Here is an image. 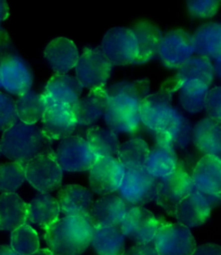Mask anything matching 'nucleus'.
<instances>
[{"instance_id":"obj_1","label":"nucleus","mask_w":221,"mask_h":255,"mask_svg":"<svg viewBox=\"0 0 221 255\" xmlns=\"http://www.w3.org/2000/svg\"><path fill=\"white\" fill-rule=\"evenodd\" d=\"M94 229L90 216H65L46 230L45 240L54 255H81L91 245Z\"/></svg>"},{"instance_id":"obj_2","label":"nucleus","mask_w":221,"mask_h":255,"mask_svg":"<svg viewBox=\"0 0 221 255\" xmlns=\"http://www.w3.org/2000/svg\"><path fill=\"white\" fill-rule=\"evenodd\" d=\"M0 149L7 159L24 166L36 156L54 155L51 140L44 135L39 127L23 122H17L11 128L3 131Z\"/></svg>"},{"instance_id":"obj_3","label":"nucleus","mask_w":221,"mask_h":255,"mask_svg":"<svg viewBox=\"0 0 221 255\" xmlns=\"http://www.w3.org/2000/svg\"><path fill=\"white\" fill-rule=\"evenodd\" d=\"M193 191L192 174L188 171L186 164L179 161L174 173L158 179L156 201L168 215L175 217L177 205Z\"/></svg>"},{"instance_id":"obj_4","label":"nucleus","mask_w":221,"mask_h":255,"mask_svg":"<svg viewBox=\"0 0 221 255\" xmlns=\"http://www.w3.org/2000/svg\"><path fill=\"white\" fill-rule=\"evenodd\" d=\"M174 93L167 81L156 94L149 95L141 103V123L155 133L168 129L175 110L171 106Z\"/></svg>"},{"instance_id":"obj_5","label":"nucleus","mask_w":221,"mask_h":255,"mask_svg":"<svg viewBox=\"0 0 221 255\" xmlns=\"http://www.w3.org/2000/svg\"><path fill=\"white\" fill-rule=\"evenodd\" d=\"M75 68L76 78L82 86L94 90L106 86L113 65L99 48H85Z\"/></svg>"},{"instance_id":"obj_6","label":"nucleus","mask_w":221,"mask_h":255,"mask_svg":"<svg viewBox=\"0 0 221 255\" xmlns=\"http://www.w3.org/2000/svg\"><path fill=\"white\" fill-rule=\"evenodd\" d=\"M99 49L112 65H128L136 62L139 46L130 28L114 27L104 35Z\"/></svg>"},{"instance_id":"obj_7","label":"nucleus","mask_w":221,"mask_h":255,"mask_svg":"<svg viewBox=\"0 0 221 255\" xmlns=\"http://www.w3.org/2000/svg\"><path fill=\"white\" fill-rule=\"evenodd\" d=\"M158 178L145 167L126 169L118 189L119 196L132 206H142L156 199Z\"/></svg>"},{"instance_id":"obj_8","label":"nucleus","mask_w":221,"mask_h":255,"mask_svg":"<svg viewBox=\"0 0 221 255\" xmlns=\"http://www.w3.org/2000/svg\"><path fill=\"white\" fill-rule=\"evenodd\" d=\"M54 155L61 169L66 172L90 171L98 159L87 140L79 136L61 140Z\"/></svg>"},{"instance_id":"obj_9","label":"nucleus","mask_w":221,"mask_h":255,"mask_svg":"<svg viewBox=\"0 0 221 255\" xmlns=\"http://www.w3.org/2000/svg\"><path fill=\"white\" fill-rule=\"evenodd\" d=\"M164 223L165 221L157 220L152 212L142 206H131L119 228L122 235L137 245H147L154 240Z\"/></svg>"},{"instance_id":"obj_10","label":"nucleus","mask_w":221,"mask_h":255,"mask_svg":"<svg viewBox=\"0 0 221 255\" xmlns=\"http://www.w3.org/2000/svg\"><path fill=\"white\" fill-rule=\"evenodd\" d=\"M158 255H192L196 242L190 229L181 224L165 222L154 238Z\"/></svg>"},{"instance_id":"obj_11","label":"nucleus","mask_w":221,"mask_h":255,"mask_svg":"<svg viewBox=\"0 0 221 255\" xmlns=\"http://www.w3.org/2000/svg\"><path fill=\"white\" fill-rule=\"evenodd\" d=\"M25 177L40 193H49L62 185L63 171L55 160V155L42 154L30 160L25 165Z\"/></svg>"},{"instance_id":"obj_12","label":"nucleus","mask_w":221,"mask_h":255,"mask_svg":"<svg viewBox=\"0 0 221 255\" xmlns=\"http://www.w3.org/2000/svg\"><path fill=\"white\" fill-rule=\"evenodd\" d=\"M125 172V167L116 157H98L94 166L90 168L91 190L100 196L114 193L119 189Z\"/></svg>"},{"instance_id":"obj_13","label":"nucleus","mask_w":221,"mask_h":255,"mask_svg":"<svg viewBox=\"0 0 221 255\" xmlns=\"http://www.w3.org/2000/svg\"><path fill=\"white\" fill-rule=\"evenodd\" d=\"M0 84L8 93L18 97L30 90L33 73L25 60L17 54H8L0 60Z\"/></svg>"},{"instance_id":"obj_14","label":"nucleus","mask_w":221,"mask_h":255,"mask_svg":"<svg viewBox=\"0 0 221 255\" xmlns=\"http://www.w3.org/2000/svg\"><path fill=\"white\" fill-rule=\"evenodd\" d=\"M194 52L193 35L184 29H173L163 35L158 56L165 66L179 69Z\"/></svg>"},{"instance_id":"obj_15","label":"nucleus","mask_w":221,"mask_h":255,"mask_svg":"<svg viewBox=\"0 0 221 255\" xmlns=\"http://www.w3.org/2000/svg\"><path fill=\"white\" fill-rule=\"evenodd\" d=\"M178 159L176 148L167 132L155 133L154 143L150 148L145 169L156 178H163L177 168Z\"/></svg>"},{"instance_id":"obj_16","label":"nucleus","mask_w":221,"mask_h":255,"mask_svg":"<svg viewBox=\"0 0 221 255\" xmlns=\"http://www.w3.org/2000/svg\"><path fill=\"white\" fill-rule=\"evenodd\" d=\"M84 87L76 77L67 74H55L50 78L42 94L49 106H64L73 108L81 99Z\"/></svg>"},{"instance_id":"obj_17","label":"nucleus","mask_w":221,"mask_h":255,"mask_svg":"<svg viewBox=\"0 0 221 255\" xmlns=\"http://www.w3.org/2000/svg\"><path fill=\"white\" fill-rule=\"evenodd\" d=\"M192 180L195 190L206 197L221 199V159L203 156L193 169Z\"/></svg>"},{"instance_id":"obj_18","label":"nucleus","mask_w":221,"mask_h":255,"mask_svg":"<svg viewBox=\"0 0 221 255\" xmlns=\"http://www.w3.org/2000/svg\"><path fill=\"white\" fill-rule=\"evenodd\" d=\"M131 206L117 194L102 196L92 206L91 221L95 227H119Z\"/></svg>"},{"instance_id":"obj_19","label":"nucleus","mask_w":221,"mask_h":255,"mask_svg":"<svg viewBox=\"0 0 221 255\" xmlns=\"http://www.w3.org/2000/svg\"><path fill=\"white\" fill-rule=\"evenodd\" d=\"M77 126L73 109L64 106H49L42 118V132L49 140H63L72 136Z\"/></svg>"},{"instance_id":"obj_20","label":"nucleus","mask_w":221,"mask_h":255,"mask_svg":"<svg viewBox=\"0 0 221 255\" xmlns=\"http://www.w3.org/2000/svg\"><path fill=\"white\" fill-rule=\"evenodd\" d=\"M212 204L208 198L195 190L177 205L175 217L188 228L205 224L211 216Z\"/></svg>"},{"instance_id":"obj_21","label":"nucleus","mask_w":221,"mask_h":255,"mask_svg":"<svg viewBox=\"0 0 221 255\" xmlns=\"http://www.w3.org/2000/svg\"><path fill=\"white\" fill-rule=\"evenodd\" d=\"M57 201L60 212L65 216H90L94 196L83 186L66 185L59 190Z\"/></svg>"},{"instance_id":"obj_22","label":"nucleus","mask_w":221,"mask_h":255,"mask_svg":"<svg viewBox=\"0 0 221 255\" xmlns=\"http://www.w3.org/2000/svg\"><path fill=\"white\" fill-rule=\"evenodd\" d=\"M108 92V102L110 105L140 110L141 103L149 96L150 82L147 80L120 82L114 84Z\"/></svg>"},{"instance_id":"obj_23","label":"nucleus","mask_w":221,"mask_h":255,"mask_svg":"<svg viewBox=\"0 0 221 255\" xmlns=\"http://www.w3.org/2000/svg\"><path fill=\"white\" fill-rule=\"evenodd\" d=\"M45 59L57 74L63 75L75 68L79 60V53L72 40L59 37L51 40L46 47Z\"/></svg>"},{"instance_id":"obj_24","label":"nucleus","mask_w":221,"mask_h":255,"mask_svg":"<svg viewBox=\"0 0 221 255\" xmlns=\"http://www.w3.org/2000/svg\"><path fill=\"white\" fill-rule=\"evenodd\" d=\"M215 75V68L212 61L206 57L193 56L189 58L179 69L173 80L168 83L174 92L179 90L184 83L190 81H200L206 86H211Z\"/></svg>"},{"instance_id":"obj_25","label":"nucleus","mask_w":221,"mask_h":255,"mask_svg":"<svg viewBox=\"0 0 221 255\" xmlns=\"http://www.w3.org/2000/svg\"><path fill=\"white\" fill-rule=\"evenodd\" d=\"M130 29L139 46V56L134 63L142 64L156 58L163 39V33L158 26L149 21H139Z\"/></svg>"},{"instance_id":"obj_26","label":"nucleus","mask_w":221,"mask_h":255,"mask_svg":"<svg viewBox=\"0 0 221 255\" xmlns=\"http://www.w3.org/2000/svg\"><path fill=\"white\" fill-rule=\"evenodd\" d=\"M192 140L200 152L221 159V123L211 118L202 119L193 127Z\"/></svg>"},{"instance_id":"obj_27","label":"nucleus","mask_w":221,"mask_h":255,"mask_svg":"<svg viewBox=\"0 0 221 255\" xmlns=\"http://www.w3.org/2000/svg\"><path fill=\"white\" fill-rule=\"evenodd\" d=\"M108 107V92L106 87L90 90L85 98L74 105L73 113L77 124L92 125L104 115Z\"/></svg>"},{"instance_id":"obj_28","label":"nucleus","mask_w":221,"mask_h":255,"mask_svg":"<svg viewBox=\"0 0 221 255\" xmlns=\"http://www.w3.org/2000/svg\"><path fill=\"white\" fill-rule=\"evenodd\" d=\"M194 52L216 60L221 73V24L207 23L193 34Z\"/></svg>"},{"instance_id":"obj_29","label":"nucleus","mask_w":221,"mask_h":255,"mask_svg":"<svg viewBox=\"0 0 221 255\" xmlns=\"http://www.w3.org/2000/svg\"><path fill=\"white\" fill-rule=\"evenodd\" d=\"M27 222V204L16 193L0 196V230L20 228Z\"/></svg>"},{"instance_id":"obj_30","label":"nucleus","mask_w":221,"mask_h":255,"mask_svg":"<svg viewBox=\"0 0 221 255\" xmlns=\"http://www.w3.org/2000/svg\"><path fill=\"white\" fill-rule=\"evenodd\" d=\"M60 208L57 199L48 193H39L27 204V221L48 229L59 220Z\"/></svg>"},{"instance_id":"obj_31","label":"nucleus","mask_w":221,"mask_h":255,"mask_svg":"<svg viewBox=\"0 0 221 255\" xmlns=\"http://www.w3.org/2000/svg\"><path fill=\"white\" fill-rule=\"evenodd\" d=\"M91 246L98 255H124L125 236L119 227H95Z\"/></svg>"},{"instance_id":"obj_32","label":"nucleus","mask_w":221,"mask_h":255,"mask_svg":"<svg viewBox=\"0 0 221 255\" xmlns=\"http://www.w3.org/2000/svg\"><path fill=\"white\" fill-rule=\"evenodd\" d=\"M104 119L109 129L115 133L133 132L139 128L141 124L140 110L114 106L109 102L104 113Z\"/></svg>"},{"instance_id":"obj_33","label":"nucleus","mask_w":221,"mask_h":255,"mask_svg":"<svg viewBox=\"0 0 221 255\" xmlns=\"http://www.w3.org/2000/svg\"><path fill=\"white\" fill-rule=\"evenodd\" d=\"M47 110V103L42 94H37L33 90L18 97L16 100V111L20 122L28 125H35L42 120Z\"/></svg>"},{"instance_id":"obj_34","label":"nucleus","mask_w":221,"mask_h":255,"mask_svg":"<svg viewBox=\"0 0 221 255\" xmlns=\"http://www.w3.org/2000/svg\"><path fill=\"white\" fill-rule=\"evenodd\" d=\"M86 140H87L97 157H114L118 153L120 145L118 137L110 129L102 128V127L91 128L87 132V139Z\"/></svg>"},{"instance_id":"obj_35","label":"nucleus","mask_w":221,"mask_h":255,"mask_svg":"<svg viewBox=\"0 0 221 255\" xmlns=\"http://www.w3.org/2000/svg\"><path fill=\"white\" fill-rule=\"evenodd\" d=\"M150 147L143 139H130L119 145L117 159L125 169H134L144 167Z\"/></svg>"},{"instance_id":"obj_36","label":"nucleus","mask_w":221,"mask_h":255,"mask_svg":"<svg viewBox=\"0 0 221 255\" xmlns=\"http://www.w3.org/2000/svg\"><path fill=\"white\" fill-rule=\"evenodd\" d=\"M208 86L200 81L184 83L179 88V102L189 113H199L205 108Z\"/></svg>"},{"instance_id":"obj_37","label":"nucleus","mask_w":221,"mask_h":255,"mask_svg":"<svg viewBox=\"0 0 221 255\" xmlns=\"http://www.w3.org/2000/svg\"><path fill=\"white\" fill-rule=\"evenodd\" d=\"M11 248L17 255H30L39 250V237L36 230L25 224L11 232Z\"/></svg>"},{"instance_id":"obj_38","label":"nucleus","mask_w":221,"mask_h":255,"mask_svg":"<svg viewBox=\"0 0 221 255\" xmlns=\"http://www.w3.org/2000/svg\"><path fill=\"white\" fill-rule=\"evenodd\" d=\"M25 177V166L17 162L0 164V191L15 193L22 186Z\"/></svg>"},{"instance_id":"obj_39","label":"nucleus","mask_w":221,"mask_h":255,"mask_svg":"<svg viewBox=\"0 0 221 255\" xmlns=\"http://www.w3.org/2000/svg\"><path fill=\"white\" fill-rule=\"evenodd\" d=\"M166 132L169 135L175 148L184 149L192 140L193 128L190 121L184 117L183 113L175 108L173 119Z\"/></svg>"},{"instance_id":"obj_40","label":"nucleus","mask_w":221,"mask_h":255,"mask_svg":"<svg viewBox=\"0 0 221 255\" xmlns=\"http://www.w3.org/2000/svg\"><path fill=\"white\" fill-rule=\"evenodd\" d=\"M17 121L16 102L12 97L0 93V130H8Z\"/></svg>"},{"instance_id":"obj_41","label":"nucleus","mask_w":221,"mask_h":255,"mask_svg":"<svg viewBox=\"0 0 221 255\" xmlns=\"http://www.w3.org/2000/svg\"><path fill=\"white\" fill-rule=\"evenodd\" d=\"M220 5V0H203V1H189L187 3L189 13L199 19L213 17L218 12Z\"/></svg>"},{"instance_id":"obj_42","label":"nucleus","mask_w":221,"mask_h":255,"mask_svg":"<svg viewBox=\"0 0 221 255\" xmlns=\"http://www.w3.org/2000/svg\"><path fill=\"white\" fill-rule=\"evenodd\" d=\"M204 109L208 118L221 123V86L208 90Z\"/></svg>"},{"instance_id":"obj_43","label":"nucleus","mask_w":221,"mask_h":255,"mask_svg":"<svg viewBox=\"0 0 221 255\" xmlns=\"http://www.w3.org/2000/svg\"><path fill=\"white\" fill-rule=\"evenodd\" d=\"M124 255H158L154 245H136L125 251Z\"/></svg>"},{"instance_id":"obj_44","label":"nucleus","mask_w":221,"mask_h":255,"mask_svg":"<svg viewBox=\"0 0 221 255\" xmlns=\"http://www.w3.org/2000/svg\"><path fill=\"white\" fill-rule=\"evenodd\" d=\"M192 255H221V247L215 244H206L195 249Z\"/></svg>"},{"instance_id":"obj_45","label":"nucleus","mask_w":221,"mask_h":255,"mask_svg":"<svg viewBox=\"0 0 221 255\" xmlns=\"http://www.w3.org/2000/svg\"><path fill=\"white\" fill-rule=\"evenodd\" d=\"M9 16V5L5 1H0V22L7 20Z\"/></svg>"},{"instance_id":"obj_46","label":"nucleus","mask_w":221,"mask_h":255,"mask_svg":"<svg viewBox=\"0 0 221 255\" xmlns=\"http://www.w3.org/2000/svg\"><path fill=\"white\" fill-rule=\"evenodd\" d=\"M0 255H17L9 246H0Z\"/></svg>"},{"instance_id":"obj_47","label":"nucleus","mask_w":221,"mask_h":255,"mask_svg":"<svg viewBox=\"0 0 221 255\" xmlns=\"http://www.w3.org/2000/svg\"><path fill=\"white\" fill-rule=\"evenodd\" d=\"M30 255H54L50 250H47V249H42V250H38L34 254Z\"/></svg>"},{"instance_id":"obj_48","label":"nucleus","mask_w":221,"mask_h":255,"mask_svg":"<svg viewBox=\"0 0 221 255\" xmlns=\"http://www.w3.org/2000/svg\"><path fill=\"white\" fill-rule=\"evenodd\" d=\"M1 40H2V34H1V29H0V44H1Z\"/></svg>"},{"instance_id":"obj_49","label":"nucleus","mask_w":221,"mask_h":255,"mask_svg":"<svg viewBox=\"0 0 221 255\" xmlns=\"http://www.w3.org/2000/svg\"><path fill=\"white\" fill-rule=\"evenodd\" d=\"M0 155H1V149H0Z\"/></svg>"},{"instance_id":"obj_50","label":"nucleus","mask_w":221,"mask_h":255,"mask_svg":"<svg viewBox=\"0 0 221 255\" xmlns=\"http://www.w3.org/2000/svg\"><path fill=\"white\" fill-rule=\"evenodd\" d=\"M0 87H1V84H0Z\"/></svg>"}]
</instances>
